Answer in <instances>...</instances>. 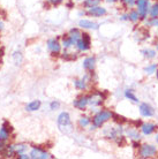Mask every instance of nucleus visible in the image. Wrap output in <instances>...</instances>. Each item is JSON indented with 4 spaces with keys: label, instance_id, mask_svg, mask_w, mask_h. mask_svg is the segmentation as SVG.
<instances>
[{
    "label": "nucleus",
    "instance_id": "nucleus-1",
    "mask_svg": "<svg viewBox=\"0 0 158 159\" xmlns=\"http://www.w3.org/2000/svg\"><path fill=\"white\" fill-rule=\"evenodd\" d=\"M58 126L59 129L65 134H71L73 131V126L71 122V116L67 112H63L59 116H58Z\"/></svg>",
    "mask_w": 158,
    "mask_h": 159
},
{
    "label": "nucleus",
    "instance_id": "nucleus-2",
    "mask_svg": "<svg viewBox=\"0 0 158 159\" xmlns=\"http://www.w3.org/2000/svg\"><path fill=\"white\" fill-rule=\"evenodd\" d=\"M112 114H113L112 112L106 111V110L98 112V113L94 116V119H92L94 126H95V127H102L107 120H110L111 118H112Z\"/></svg>",
    "mask_w": 158,
    "mask_h": 159
},
{
    "label": "nucleus",
    "instance_id": "nucleus-3",
    "mask_svg": "<svg viewBox=\"0 0 158 159\" xmlns=\"http://www.w3.org/2000/svg\"><path fill=\"white\" fill-rule=\"evenodd\" d=\"M76 46H77L79 51H82V52L88 51L90 48V36L88 34H82L81 38L76 43Z\"/></svg>",
    "mask_w": 158,
    "mask_h": 159
},
{
    "label": "nucleus",
    "instance_id": "nucleus-4",
    "mask_svg": "<svg viewBox=\"0 0 158 159\" xmlns=\"http://www.w3.org/2000/svg\"><path fill=\"white\" fill-rule=\"evenodd\" d=\"M105 97L106 96L104 95V93L96 91L88 97V104H90L91 106H98V105H100L104 102Z\"/></svg>",
    "mask_w": 158,
    "mask_h": 159
},
{
    "label": "nucleus",
    "instance_id": "nucleus-5",
    "mask_svg": "<svg viewBox=\"0 0 158 159\" xmlns=\"http://www.w3.org/2000/svg\"><path fill=\"white\" fill-rule=\"evenodd\" d=\"M12 131H13L12 126H11L7 121H5V122L2 123L1 128H0V141H2V142L7 141V139H9V135H11Z\"/></svg>",
    "mask_w": 158,
    "mask_h": 159
},
{
    "label": "nucleus",
    "instance_id": "nucleus-6",
    "mask_svg": "<svg viewBox=\"0 0 158 159\" xmlns=\"http://www.w3.org/2000/svg\"><path fill=\"white\" fill-rule=\"evenodd\" d=\"M30 158L32 159H46V158H52L51 155H49L46 151H44L40 148H34L32 151L30 152Z\"/></svg>",
    "mask_w": 158,
    "mask_h": 159
},
{
    "label": "nucleus",
    "instance_id": "nucleus-7",
    "mask_svg": "<svg viewBox=\"0 0 158 159\" xmlns=\"http://www.w3.org/2000/svg\"><path fill=\"white\" fill-rule=\"evenodd\" d=\"M156 153V148L152 145H142L140 149V157L142 158H148V157H152Z\"/></svg>",
    "mask_w": 158,
    "mask_h": 159
},
{
    "label": "nucleus",
    "instance_id": "nucleus-8",
    "mask_svg": "<svg viewBox=\"0 0 158 159\" xmlns=\"http://www.w3.org/2000/svg\"><path fill=\"white\" fill-rule=\"evenodd\" d=\"M48 48L51 51L52 56H58L60 53L61 46H60L59 42L57 39H49L48 40Z\"/></svg>",
    "mask_w": 158,
    "mask_h": 159
},
{
    "label": "nucleus",
    "instance_id": "nucleus-9",
    "mask_svg": "<svg viewBox=\"0 0 158 159\" xmlns=\"http://www.w3.org/2000/svg\"><path fill=\"white\" fill-rule=\"evenodd\" d=\"M121 133H123V129L119 127V128H112V127H107L104 131V134L106 136L107 139H115L118 136L121 135Z\"/></svg>",
    "mask_w": 158,
    "mask_h": 159
},
{
    "label": "nucleus",
    "instance_id": "nucleus-10",
    "mask_svg": "<svg viewBox=\"0 0 158 159\" xmlns=\"http://www.w3.org/2000/svg\"><path fill=\"white\" fill-rule=\"evenodd\" d=\"M136 5H137L138 8V15H140V17L144 19L146 15V12H148V0H137Z\"/></svg>",
    "mask_w": 158,
    "mask_h": 159
},
{
    "label": "nucleus",
    "instance_id": "nucleus-11",
    "mask_svg": "<svg viewBox=\"0 0 158 159\" xmlns=\"http://www.w3.org/2000/svg\"><path fill=\"white\" fill-rule=\"evenodd\" d=\"M140 113L143 116H152L155 114V111L150 105H148L146 103H143L140 105Z\"/></svg>",
    "mask_w": 158,
    "mask_h": 159
},
{
    "label": "nucleus",
    "instance_id": "nucleus-12",
    "mask_svg": "<svg viewBox=\"0 0 158 159\" xmlns=\"http://www.w3.org/2000/svg\"><path fill=\"white\" fill-rule=\"evenodd\" d=\"M73 105H74L76 108H79V110H84L88 105V97L87 96H81L80 98H77V99L73 103Z\"/></svg>",
    "mask_w": 158,
    "mask_h": 159
},
{
    "label": "nucleus",
    "instance_id": "nucleus-13",
    "mask_svg": "<svg viewBox=\"0 0 158 159\" xmlns=\"http://www.w3.org/2000/svg\"><path fill=\"white\" fill-rule=\"evenodd\" d=\"M88 14L92 16H102L106 14V9L103 7H99V6H95V7L89 8L88 11Z\"/></svg>",
    "mask_w": 158,
    "mask_h": 159
},
{
    "label": "nucleus",
    "instance_id": "nucleus-14",
    "mask_svg": "<svg viewBox=\"0 0 158 159\" xmlns=\"http://www.w3.org/2000/svg\"><path fill=\"white\" fill-rule=\"evenodd\" d=\"M81 32H80V30L79 29H72L71 31H69V34H68L67 36H68V38L71 39V42H72V44L74 45V44H76L77 43V40L81 38Z\"/></svg>",
    "mask_w": 158,
    "mask_h": 159
},
{
    "label": "nucleus",
    "instance_id": "nucleus-15",
    "mask_svg": "<svg viewBox=\"0 0 158 159\" xmlns=\"http://www.w3.org/2000/svg\"><path fill=\"white\" fill-rule=\"evenodd\" d=\"M95 62H96L95 58L89 57V58L84 59V61H83V67H84V69L89 70V72H92L94 68H95Z\"/></svg>",
    "mask_w": 158,
    "mask_h": 159
},
{
    "label": "nucleus",
    "instance_id": "nucleus-16",
    "mask_svg": "<svg viewBox=\"0 0 158 159\" xmlns=\"http://www.w3.org/2000/svg\"><path fill=\"white\" fill-rule=\"evenodd\" d=\"M79 25L86 29H98V24L89 20H81L79 22Z\"/></svg>",
    "mask_w": 158,
    "mask_h": 159
},
{
    "label": "nucleus",
    "instance_id": "nucleus-17",
    "mask_svg": "<svg viewBox=\"0 0 158 159\" xmlns=\"http://www.w3.org/2000/svg\"><path fill=\"white\" fill-rule=\"evenodd\" d=\"M141 129H142V133L144 135H150L155 131L156 129V126H155L154 123H143L142 126H141Z\"/></svg>",
    "mask_w": 158,
    "mask_h": 159
},
{
    "label": "nucleus",
    "instance_id": "nucleus-18",
    "mask_svg": "<svg viewBox=\"0 0 158 159\" xmlns=\"http://www.w3.org/2000/svg\"><path fill=\"white\" fill-rule=\"evenodd\" d=\"M1 153L4 155V157H7V158L13 157V156L15 155V145H6L4 151L1 152Z\"/></svg>",
    "mask_w": 158,
    "mask_h": 159
},
{
    "label": "nucleus",
    "instance_id": "nucleus-19",
    "mask_svg": "<svg viewBox=\"0 0 158 159\" xmlns=\"http://www.w3.org/2000/svg\"><path fill=\"white\" fill-rule=\"evenodd\" d=\"M40 107V100H32V102H30L26 106V110L29 112H34V111H37Z\"/></svg>",
    "mask_w": 158,
    "mask_h": 159
},
{
    "label": "nucleus",
    "instance_id": "nucleus-20",
    "mask_svg": "<svg viewBox=\"0 0 158 159\" xmlns=\"http://www.w3.org/2000/svg\"><path fill=\"white\" fill-rule=\"evenodd\" d=\"M13 60H14V62L16 65H20L22 62V60H23V56H22V53L19 51H16L13 53Z\"/></svg>",
    "mask_w": 158,
    "mask_h": 159
},
{
    "label": "nucleus",
    "instance_id": "nucleus-21",
    "mask_svg": "<svg viewBox=\"0 0 158 159\" xmlns=\"http://www.w3.org/2000/svg\"><path fill=\"white\" fill-rule=\"evenodd\" d=\"M28 150V145L27 144H17L15 145V153L16 155H21V153H24V152Z\"/></svg>",
    "mask_w": 158,
    "mask_h": 159
},
{
    "label": "nucleus",
    "instance_id": "nucleus-22",
    "mask_svg": "<svg viewBox=\"0 0 158 159\" xmlns=\"http://www.w3.org/2000/svg\"><path fill=\"white\" fill-rule=\"evenodd\" d=\"M74 84H75L76 89H79V90H84L87 88V83H86L84 80H75Z\"/></svg>",
    "mask_w": 158,
    "mask_h": 159
},
{
    "label": "nucleus",
    "instance_id": "nucleus-23",
    "mask_svg": "<svg viewBox=\"0 0 158 159\" xmlns=\"http://www.w3.org/2000/svg\"><path fill=\"white\" fill-rule=\"evenodd\" d=\"M100 2V0H86L83 5H84V7L87 8H91V7H95Z\"/></svg>",
    "mask_w": 158,
    "mask_h": 159
},
{
    "label": "nucleus",
    "instance_id": "nucleus-24",
    "mask_svg": "<svg viewBox=\"0 0 158 159\" xmlns=\"http://www.w3.org/2000/svg\"><path fill=\"white\" fill-rule=\"evenodd\" d=\"M125 96H126V98H128L129 100L132 102H134V103H137L138 99L136 98V96L133 93V90H126L125 91Z\"/></svg>",
    "mask_w": 158,
    "mask_h": 159
},
{
    "label": "nucleus",
    "instance_id": "nucleus-25",
    "mask_svg": "<svg viewBox=\"0 0 158 159\" xmlns=\"http://www.w3.org/2000/svg\"><path fill=\"white\" fill-rule=\"evenodd\" d=\"M90 123V119L88 118V116H82L81 119L79 120V125H80V127H87L88 125Z\"/></svg>",
    "mask_w": 158,
    "mask_h": 159
},
{
    "label": "nucleus",
    "instance_id": "nucleus-26",
    "mask_svg": "<svg viewBox=\"0 0 158 159\" xmlns=\"http://www.w3.org/2000/svg\"><path fill=\"white\" fill-rule=\"evenodd\" d=\"M127 134L129 137H132L133 139H140V134L135 129H128L127 130Z\"/></svg>",
    "mask_w": 158,
    "mask_h": 159
},
{
    "label": "nucleus",
    "instance_id": "nucleus-27",
    "mask_svg": "<svg viewBox=\"0 0 158 159\" xmlns=\"http://www.w3.org/2000/svg\"><path fill=\"white\" fill-rule=\"evenodd\" d=\"M142 53L144 54V57L148 58V59H152V58H155V56H156V52H155L154 50H144Z\"/></svg>",
    "mask_w": 158,
    "mask_h": 159
},
{
    "label": "nucleus",
    "instance_id": "nucleus-28",
    "mask_svg": "<svg viewBox=\"0 0 158 159\" xmlns=\"http://www.w3.org/2000/svg\"><path fill=\"white\" fill-rule=\"evenodd\" d=\"M63 48H69L72 45H73V44H72V42H71V39L68 38L67 35L63 38Z\"/></svg>",
    "mask_w": 158,
    "mask_h": 159
},
{
    "label": "nucleus",
    "instance_id": "nucleus-29",
    "mask_svg": "<svg viewBox=\"0 0 158 159\" xmlns=\"http://www.w3.org/2000/svg\"><path fill=\"white\" fill-rule=\"evenodd\" d=\"M63 58L65 60H74V59H76V54L75 53H68V52H65Z\"/></svg>",
    "mask_w": 158,
    "mask_h": 159
},
{
    "label": "nucleus",
    "instance_id": "nucleus-30",
    "mask_svg": "<svg viewBox=\"0 0 158 159\" xmlns=\"http://www.w3.org/2000/svg\"><path fill=\"white\" fill-rule=\"evenodd\" d=\"M128 17H129V20L131 21L136 22V21L138 20V13L135 12V11H132V12L129 13V15H128Z\"/></svg>",
    "mask_w": 158,
    "mask_h": 159
},
{
    "label": "nucleus",
    "instance_id": "nucleus-31",
    "mask_svg": "<svg viewBox=\"0 0 158 159\" xmlns=\"http://www.w3.org/2000/svg\"><path fill=\"white\" fill-rule=\"evenodd\" d=\"M112 118H113V120H114L115 122H118V123H123V122H126V119H125L123 116H117V114H112Z\"/></svg>",
    "mask_w": 158,
    "mask_h": 159
},
{
    "label": "nucleus",
    "instance_id": "nucleus-32",
    "mask_svg": "<svg viewBox=\"0 0 158 159\" xmlns=\"http://www.w3.org/2000/svg\"><path fill=\"white\" fill-rule=\"evenodd\" d=\"M151 16L152 17H157L158 16V4L154 5V7L151 8Z\"/></svg>",
    "mask_w": 158,
    "mask_h": 159
},
{
    "label": "nucleus",
    "instance_id": "nucleus-33",
    "mask_svg": "<svg viewBox=\"0 0 158 159\" xmlns=\"http://www.w3.org/2000/svg\"><path fill=\"white\" fill-rule=\"evenodd\" d=\"M156 65H151V66H149V67L146 68V72L148 73V74H152V73H155V69H156Z\"/></svg>",
    "mask_w": 158,
    "mask_h": 159
},
{
    "label": "nucleus",
    "instance_id": "nucleus-34",
    "mask_svg": "<svg viewBox=\"0 0 158 159\" xmlns=\"http://www.w3.org/2000/svg\"><path fill=\"white\" fill-rule=\"evenodd\" d=\"M149 25H154V27H158V17H152L149 22H148Z\"/></svg>",
    "mask_w": 158,
    "mask_h": 159
},
{
    "label": "nucleus",
    "instance_id": "nucleus-35",
    "mask_svg": "<svg viewBox=\"0 0 158 159\" xmlns=\"http://www.w3.org/2000/svg\"><path fill=\"white\" fill-rule=\"evenodd\" d=\"M59 106H60V103L59 102H52L51 104H50V107H51V110H58L59 108Z\"/></svg>",
    "mask_w": 158,
    "mask_h": 159
},
{
    "label": "nucleus",
    "instance_id": "nucleus-36",
    "mask_svg": "<svg viewBox=\"0 0 158 159\" xmlns=\"http://www.w3.org/2000/svg\"><path fill=\"white\" fill-rule=\"evenodd\" d=\"M123 2L127 7H132V6L135 4V0H123Z\"/></svg>",
    "mask_w": 158,
    "mask_h": 159
},
{
    "label": "nucleus",
    "instance_id": "nucleus-37",
    "mask_svg": "<svg viewBox=\"0 0 158 159\" xmlns=\"http://www.w3.org/2000/svg\"><path fill=\"white\" fill-rule=\"evenodd\" d=\"M17 157L20 159H28V158H30V156H27L26 153H21V155H17Z\"/></svg>",
    "mask_w": 158,
    "mask_h": 159
},
{
    "label": "nucleus",
    "instance_id": "nucleus-38",
    "mask_svg": "<svg viewBox=\"0 0 158 159\" xmlns=\"http://www.w3.org/2000/svg\"><path fill=\"white\" fill-rule=\"evenodd\" d=\"M52 5H59L60 2H63V0H49Z\"/></svg>",
    "mask_w": 158,
    "mask_h": 159
},
{
    "label": "nucleus",
    "instance_id": "nucleus-39",
    "mask_svg": "<svg viewBox=\"0 0 158 159\" xmlns=\"http://www.w3.org/2000/svg\"><path fill=\"white\" fill-rule=\"evenodd\" d=\"M5 147H6V145L4 144V142H2V141H0V153H1V152L4 151Z\"/></svg>",
    "mask_w": 158,
    "mask_h": 159
},
{
    "label": "nucleus",
    "instance_id": "nucleus-40",
    "mask_svg": "<svg viewBox=\"0 0 158 159\" xmlns=\"http://www.w3.org/2000/svg\"><path fill=\"white\" fill-rule=\"evenodd\" d=\"M133 147H134V148H138V147H140V145H138V143H136V142H134V143H133Z\"/></svg>",
    "mask_w": 158,
    "mask_h": 159
},
{
    "label": "nucleus",
    "instance_id": "nucleus-41",
    "mask_svg": "<svg viewBox=\"0 0 158 159\" xmlns=\"http://www.w3.org/2000/svg\"><path fill=\"white\" fill-rule=\"evenodd\" d=\"M4 28V23H2V22H1V21H0V30H1V29Z\"/></svg>",
    "mask_w": 158,
    "mask_h": 159
},
{
    "label": "nucleus",
    "instance_id": "nucleus-42",
    "mask_svg": "<svg viewBox=\"0 0 158 159\" xmlns=\"http://www.w3.org/2000/svg\"><path fill=\"white\" fill-rule=\"evenodd\" d=\"M107 2H115V1H118V0H105Z\"/></svg>",
    "mask_w": 158,
    "mask_h": 159
},
{
    "label": "nucleus",
    "instance_id": "nucleus-43",
    "mask_svg": "<svg viewBox=\"0 0 158 159\" xmlns=\"http://www.w3.org/2000/svg\"><path fill=\"white\" fill-rule=\"evenodd\" d=\"M67 6H68V7H73V4H72V2H69V4H67Z\"/></svg>",
    "mask_w": 158,
    "mask_h": 159
},
{
    "label": "nucleus",
    "instance_id": "nucleus-44",
    "mask_svg": "<svg viewBox=\"0 0 158 159\" xmlns=\"http://www.w3.org/2000/svg\"><path fill=\"white\" fill-rule=\"evenodd\" d=\"M157 50H158V43H157Z\"/></svg>",
    "mask_w": 158,
    "mask_h": 159
},
{
    "label": "nucleus",
    "instance_id": "nucleus-45",
    "mask_svg": "<svg viewBox=\"0 0 158 159\" xmlns=\"http://www.w3.org/2000/svg\"><path fill=\"white\" fill-rule=\"evenodd\" d=\"M157 77H158V70H157Z\"/></svg>",
    "mask_w": 158,
    "mask_h": 159
},
{
    "label": "nucleus",
    "instance_id": "nucleus-46",
    "mask_svg": "<svg viewBox=\"0 0 158 159\" xmlns=\"http://www.w3.org/2000/svg\"><path fill=\"white\" fill-rule=\"evenodd\" d=\"M157 142H158V136H157Z\"/></svg>",
    "mask_w": 158,
    "mask_h": 159
}]
</instances>
